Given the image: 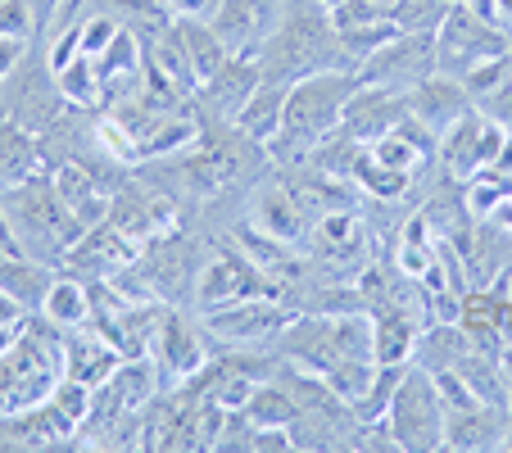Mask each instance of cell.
<instances>
[{
	"instance_id": "6da1fadb",
	"label": "cell",
	"mask_w": 512,
	"mask_h": 453,
	"mask_svg": "<svg viewBox=\"0 0 512 453\" xmlns=\"http://www.w3.org/2000/svg\"><path fill=\"white\" fill-rule=\"evenodd\" d=\"M0 200H5V213H10V227H14V236H19L23 254H32V259H41V263L64 259V254L82 241V232H87L78 222V213L59 200L55 177L41 182V177L32 173V177H23V182L5 186Z\"/></svg>"
},
{
	"instance_id": "7a4b0ae2",
	"label": "cell",
	"mask_w": 512,
	"mask_h": 453,
	"mask_svg": "<svg viewBox=\"0 0 512 453\" xmlns=\"http://www.w3.org/2000/svg\"><path fill=\"white\" fill-rule=\"evenodd\" d=\"M358 87H363L358 68H318V73L295 78L286 87V118H281L277 136L295 141V150L322 145L340 127Z\"/></svg>"
},
{
	"instance_id": "3957f363",
	"label": "cell",
	"mask_w": 512,
	"mask_h": 453,
	"mask_svg": "<svg viewBox=\"0 0 512 453\" xmlns=\"http://www.w3.org/2000/svg\"><path fill=\"white\" fill-rule=\"evenodd\" d=\"M386 426L399 449L431 453L445 449V399L435 390V376L417 363L404 367V381L395 386V399L386 408Z\"/></svg>"
},
{
	"instance_id": "277c9868",
	"label": "cell",
	"mask_w": 512,
	"mask_h": 453,
	"mask_svg": "<svg viewBox=\"0 0 512 453\" xmlns=\"http://www.w3.org/2000/svg\"><path fill=\"white\" fill-rule=\"evenodd\" d=\"M494 55H508V41L490 19L472 10V5H449L445 23L435 28V73L463 82L476 64Z\"/></svg>"
},
{
	"instance_id": "5b68a950",
	"label": "cell",
	"mask_w": 512,
	"mask_h": 453,
	"mask_svg": "<svg viewBox=\"0 0 512 453\" xmlns=\"http://www.w3.org/2000/svg\"><path fill=\"white\" fill-rule=\"evenodd\" d=\"M435 73V32H399L381 50H372L358 64V78L372 87H395L413 91L417 82H426Z\"/></svg>"
},
{
	"instance_id": "8992f818",
	"label": "cell",
	"mask_w": 512,
	"mask_h": 453,
	"mask_svg": "<svg viewBox=\"0 0 512 453\" xmlns=\"http://www.w3.org/2000/svg\"><path fill=\"white\" fill-rule=\"evenodd\" d=\"M499 145H503V127L490 123L481 109H467V114H458L454 123L440 132L435 159L445 164V173H454L458 182H467V177L485 173V168L494 164Z\"/></svg>"
},
{
	"instance_id": "52a82bcc",
	"label": "cell",
	"mask_w": 512,
	"mask_h": 453,
	"mask_svg": "<svg viewBox=\"0 0 512 453\" xmlns=\"http://www.w3.org/2000/svg\"><path fill=\"white\" fill-rule=\"evenodd\" d=\"M250 295H277V277H268L245 250H223L213 263H204V268L195 272V299H200V309H218V304L250 299Z\"/></svg>"
},
{
	"instance_id": "ba28073f",
	"label": "cell",
	"mask_w": 512,
	"mask_h": 453,
	"mask_svg": "<svg viewBox=\"0 0 512 453\" xmlns=\"http://www.w3.org/2000/svg\"><path fill=\"white\" fill-rule=\"evenodd\" d=\"M286 309L277 304V295H250V299H232L218 309H204L200 327L209 336H218L223 345H259L272 331H286Z\"/></svg>"
},
{
	"instance_id": "9c48e42d",
	"label": "cell",
	"mask_w": 512,
	"mask_h": 453,
	"mask_svg": "<svg viewBox=\"0 0 512 453\" xmlns=\"http://www.w3.org/2000/svg\"><path fill=\"white\" fill-rule=\"evenodd\" d=\"M286 5L290 0H218L209 23L232 55H259V46L286 19Z\"/></svg>"
},
{
	"instance_id": "30bf717a",
	"label": "cell",
	"mask_w": 512,
	"mask_h": 453,
	"mask_svg": "<svg viewBox=\"0 0 512 453\" xmlns=\"http://www.w3.org/2000/svg\"><path fill=\"white\" fill-rule=\"evenodd\" d=\"M150 358H155L164 386H186V381L209 363V349H204V340H200V327H191L182 313H164L159 336H155V345H150Z\"/></svg>"
},
{
	"instance_id": "8fae6325",
	"label": "cell",
	"mask_w": 512,
	"mask_h": 453,
	"mask_svg": "<svg viewBox=\"0 0 512 453\" xmlns=\"http://www.w3.org/2000/svg\"><path fill=\"white\" fill-rule=\"evenodd\" d=\"M508 417V404H485V399L467 408H445V449H503Z\"/></svg>"
},
{
	"instance_id": "7c38bea8",
	"label": "cell",
	"mask_w": 512,
	"mask_h": 453,
	"mask_svg": "<svg viewBox=\"0 0 512 453\" xmlns=\"http://www.w3.org/2000/svg\"><path fill=\"white\" fill-rule=\"evenodd\" d=\"M467 109H472V91L458 78H445V73H431L426 82H417V87L408 91V118H417L426 132H435V141H440V132H445L458 114H467Z\"/></svg>"
},
{
	"instance_id": "4fadbf2b",
	"label": "cell",
	"mask_w": 512,
	"mask_h": 453,
	"mask_svg": "<svg viewBox=\"0 0 512 453\" xmlns=\"http://www.w3.org/2000/svg\"><path fill=\"white\" fill-rule=\"evenodd\" d=\"M123 363L118 345L96 327H78V331H64V376L82 381V386L96 390L100 381L114 376V367Z\"/></svg>"
},
{
	"instance_id": "5bb4252c",
	"label": "cell",
	"mask_w": 512,
	"mask_h": 453,
	"mask_svg": "<svg viewBox=\"0 0 512 453\" xmlns=\"http://www.w3.org/2000/svg\"><path fill=\"white\" fill-rule=\"evenodd\" d=\"M281 118H286V82H268L263 78L259 87L250 91V100L241 105V114L232 118L236 132L254 145H272L281 132Z\"/></svg>"
},
{
	"instance_id": "9a60e30c",
	"label": "cell",
	"mask_w": 512,
	"mask_h": 453,
	"mask_svg": "<svg viewBox=\"0 0 512 453\" xmlns=\"http://www.w3.org/2000/svg\"><path fill=\"white\" fill-rule=\"evenodd\" d=\"M472 349V336L463 331V322H431V327L417 331L413 340V363L422 367V372H449V367L463 363V354Z\"/></svg>"
},
{
	"instance_id": "2e32d148",
	"label": "cell",
	"mask_w": 512,
	"mask_h": 453,
	"mask_svg": "<svg viewBox=\"0 0 512 453\" xmlns=\"http://www.w3.org/2000/svg\"><path fill=\"white\" fill-rule=\"evenodd\" d=\"M173 37H177V46L186 50V59H191V68H195V82H209L218 68L227 64V55L232 50L223 46V37L213 32V23L209 19H186V14H173Z\"/></svg>"
},
{
	"instance_id": "e0dca14e",
	"label": "cell",
	"mask_w": 512,
	"mask_h": 453,
	"mask_svg": "<svg viewBox=\"0 0 512 453\" xmlns=\"http://www.w3.org/2000/svg\"><path fill=\"white\" fill-rule=\"evenodd\" d=\"M50 286H55L50 263L32 259V254H5V259H0V290L10 299H19L28 313H41Z\"/></svg>"
},
{
	"instance_id": "ac0fdd59",
	"label": "cell",
	"mask_w": 512,
	"mask_h": 453,
	"mask_svg": "<svg viewBox=\"0 0 512 453\" xmlns=\"http://www.w3.org/2000/svg\"><path fill=\"white\" fill-rule=\"evenodd\" d=\"M254 227L295 245V241H304V236H309V213H304V204L295 200V191L268 186V191L254 200Z\"/></svg>"
},
{
	"instance_id": "d6986e66",
	"label": "cell",
	"mask_w": 512,
	"mask_h": 453,
	"mask_svg": "<svg viewBox=\"0 0 512 453\" xmlns=\"http://www.w3.org/2000/svg\"><path fill=\"white\" fill-rule=\"evenodd\" d=\"M41 318L59 331H78V327H91L96 318V299H91V281L82 277H55L50 286L46 304H41Z\"/></svg>"
},
{
	"instance_id": "ffe728a7",
	"label": "cell",
	"mask_w": 512,
	"mask_h": 453,
	"mask_svg": "<svg viewBox=\"0 0 512 453\" xmlns=\"http://www.w3.org/2000/svg\"><path fill=\"white\" fill-rule=\"evenodd\" d=\"M422 331V322L408 318L395 304H377L372 313V354L377 363H413V340Z\"/></svg>"
},
{
	"instance_id": "44dd1931",
	"label": "cell",
	"mask_w": 512,
	"mask_h": 453,
	"mask_svg": "<svg viewBox=\"0 0 512 453\" xmlns=\"http://www.w3.org/2000/svg\"><path fill=\"white\" fill-rule=\"evenodd\" d=\"M32 168H37V145H32L28 127H19L14 118H0V186L32 177Z\"/></svg>"
},
{
	"instance_id": "7402d4cb",
	"label": "cell",
	"mask_w": 512,
	"mask_h": 453,
	"mask_svg": "<svg viewBox=\"0 0 512 453\" xmlns=\"http://www.w3.org/2000/svg\"><path fill=\"white\" fill-rule=\"evenodd\" d=\"M241 413L250 417L254 426H290L295 422V395L272 376V381H259V386H254V395L245 399Z\"/></svg>"
},
{
	"instance_id": "603a6c76",
	"label": "cell",
	"mask_w": 512,
	"mask_h": 453,
	"mask_svg": "<svg viewBox=\"0 0 512 453\" xmlns=\"http://www.w3.org/2000/svg\"><path fill=\"white\" fill-rule=\"evenodd\" d=\"M404 250H399V268H404V277H422L426 272V263L435 259V236L426 232V218L417 213L413 222L404 227Z\"/></svg>"
},
{
	"instance_id": "cb8c5ba5",
	"label": "cell",
	"mask_w": 512,
	"mask_h": 453,
	"mask_svg": "<svg viewBox=\"0 0 512 453\" xmlns=\"http://www.w3.org/2000/svg\"><path fill=\"white\" fill-rule=\"evenodd\" d=\"M476 109H481L490 123H499L503 132H512V78H503L499 87L481 91V96H476Z\"/></svg>"
},
{
	"instance_id": "d4e9b609",
	"label": "cell",
	"mask_w": 512,
	"mask_h": 453,
	"mask_svg": "<svg viewBox=\"0 0 512 453\" xmlns=\"http://www.w3.org/2000/svg\"><path fill=\"white\" fill-rule=\"evenodd\" d=\"M23 55H28V37H0V82L23 64Z\"/></svg>"
},
{
	"instance_id": "484cf974",
	"label": "cell",
	"mask_w": 512,
	"mask_h": 453,
	"mask_svg": "<svg viewBox=\"0 0 512 453\" xmlns=\"http://www.w3.org/2000/svg\"><path fill=\"white\" fill-rule=\"evenodd\" d=\"M173 14H186V19H209L218 10V0H164Z\"/></svg>"
},
{
	"instance_id": "4316f807",
	"label": "cell",
	"mask_w": 512,
	"mask_h": 453,
	"mask_svg": "<svg viewBox=\"0 0 512 453\" xmlns=\"http://www.w3.org/2000/svg\"><path fill=\"white\" fill-rule=\"evenodd\" d=\"M499 367H503V386H508V404H512V340H508V345H503Z\"/></svg>"
},
{
	"instance_id": "83f0119b",
	"label": "cell",
	"mask_w": 512,
	"mask_h": 453,
	"mask_svg": "<svg viewBox=\"0 0 512 453\" xmlns=\"http://www.w3.org/2000/svg\"><path fill=\"white\" fill-rule=\"evenodd\" d=\"M490 218H494V227H503V232H512V195L499 204V209L490 213Z\"/></svg>"
},
{
	"instance_id": "f1b7e54d",
	"label": "cell",
	"mask_w": 512,
	"mask_h": 453,
	"mask_svg": "<svg viewBox=\"0 0 512 453\" xmlns=\"http://www.w3.org/2000/svg\"><path fill=\"white\" fill-rule=\"evenodd\" d=\"M445 5H472V0H445Z\"/></svg>"
}]
</instances>
